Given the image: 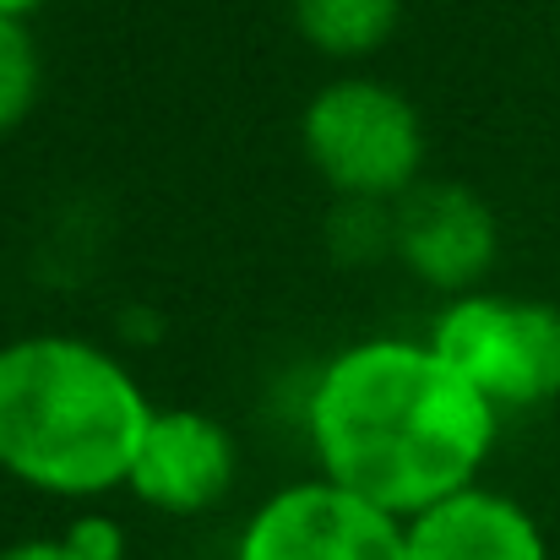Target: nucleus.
<instances>
[{"label": "nucleus", "instance_id": "2", "mask_svg": "<svg viewBox=\"0 0 560 560\" xmlns=\"http://www.w3.org/2000/svg\"><path fill=\"white\" fill-rule=\"evenodd\" d=\"M153 413L142 381L93 338L0 343V474L38 495L98 501L120 490Z\"/></svg>", "mask_w": 560, "mask_h": 560}, {"label": "nucleus", "instance_id": "4", "mask_svg": "<svg viewBox=\"0 0 560 560\" xmlns=\"http://www.w3.org/2000/svg\"><path fill=\"white\" fill-rule=\"evenodd\" d=\"M430 349L501 413L560 397V305L550 300L457 294L435 316Z\"/></svg>", "mask_w": 560, "mask_h": 560}, {"label": "nucleus", "instance_id": "6", "mask_svg": "<svg viewBox=\"0 0 560 560\" xmlns=\"http://www.w3.org/2000/svg\"><path fill=\"white\" fill-rule=\"evenodd\" d=\"M392 212H397V261L419 283L452 300L474 294L501 245L490 201L457 180H419L402 201H392Z\"/></svg>", "mask_w": 560, "mask_h": 560}, {"label": "nucleus", "instance_id": "12", "mask_svg": "<svg viewBox=\"0 0 560 560\" xmlns=\"http://www.w3.org/2000/svg\"><path fill=\"white\" fill-rule=\"evenodd\" d=\"M60 539L71 545L77 560H126V528L115 517H104V512H82Z\"/></svg>", "mask_w": 560, "mask_h": 560}, {"label": "nucleus", "instance_id": "13", "mask_svg": "<svg viewBox=\"0 0 560 560\" xmlns=\"http://www.w3.org/2000/svg\"><path fill=\"white\" fill-rule=\"evenodd\" d=\"M0 560H77L66 539H22L11 550H0Z\"/></svg>", "mask_w": 560, "mask_h": 560}, {"label": "nucleus", "instance_id": "3", "mask_svg": "<svg viewBox=\"0 0 560 560\" xmlns=\"http://www.w3.org/2000/svg\"><path fill=\"white\" fill-rule=\"evenodd\" d=\"M300 142L338 201H402L424 170L419 109L375 77L327 82L300 115Z\"/></svg>", "mask_w": 560, "mask_h": 560}, {"label": "nucleus", "instance_id": "5", "mask_svg": "<svg viewBox=\"0 0 560 560\" xmlns=\"http://www.w3.org/2000/svg\"><path fill=\"white\" fill-rule=\"evenodd\" d=\"M234 560H408V528L332 479H300L245 517Z\"/></svg>", "mask_w": 560, "mask_h": 560}, {"label": "nucleus", "instance_id": "7", "mask_svg": "<svg viewBox=\"0 0 560 560\" xmlns=\"http://www.w3.org/2000/svg\"><path fill=\"white\" fill-rule=\"evenodd\" d=\"M234 468H240V446L229 424L196 408H159L137 446L126 490L164 517H201L229 495Z\"/></svg>", "mask_w": 560, "mask_h": 560}, {"label": "nucleus", "instance_id": "8", "mask_svg": "<svg viewBox=\"0 0 560 560\" xmlns=\"http://www.w3.org/2000/svg\"><path fill=\"white\" fill-rule=\"evenodd\" d=\"M408 560H550L534 512L490 485H468L408 517Z\"/></svg>", "mask_w": 560, "mask_h": 560}, {"label": "nucleus", "instance_id": "14", "mask_svg": "<svg viewBox=\"0 0 560 560\" xmlns=\"http://www.w3.org/2000/svg\"><path fill=\"white\" fill-rule=\"evenodd\" d=\"M38 5H49V0H0V16H16V22H27Z\"/></svg>", "mask_w": 560, "mask_h": 560}, {"label": "nucleus", "instance_id": "1", "mask_svg": "<svg viewBox=\"0 0 560 560\" xmlns=\"http://www.w3.org/2000/svg\"><path fill=\"white\" fill-rule=\"evenodd\" d=\"M305 430L322 479L408 523L479 485L501 435V408L430 343L360 338L316 371Z\"/></svg>", "mask_w": 560, "mask_h": 560}, {"label": "nucleus", "instance_id": "11", "mask_svg": "<svg viewBox=\"0 0 560 560\" xmlns=\"http://www.w3.org/2000/svg\"><path fill=\"white\" fill-rule=\"evenodd\" d=\"M327 240L349 267L354 261L371 267L381 256H397V212H392V201H338Z\"/></svg>", "mask_w": 560, "mask_h": 560}, {"label": "nucleus", "instance_id": "10", "mask_svg": "<svg viewBox=\"0 0 560 560\" xmlns=\"http://www.w3.org/2000/svg\"><path fill=\"white\" fill-rule=\"evenodd\" d=\"M38 44L27 33V22L0 16V142L27 120L33 98H38Z\"/></svg>", "mask_w": 560, "mask_h": 560}, {"label": "nucleus", "instance_id": "9", "mask_svg": "<svg viewBox=\"0 0 560 560\" xmlns=\"http://www.w3.org/2000/svg\"><path fill=\"white\" fill-rule=\"evenodd\" d=\"M289 11L294 33L327 60H365L402 22V0H289Z\"/></svg>", "mask_w": 560, "mask_h": 560}]
</instances>
